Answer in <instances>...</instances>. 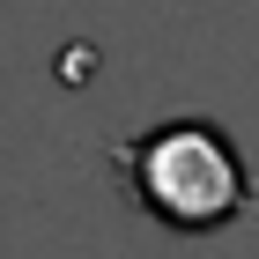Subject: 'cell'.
Wrapping results in <instances>:
<instances>
[{"mask_svg": "<svg viewBox=\"0 0 259 259\" xmlns=\"http://www.w3.org/2000/svg\"><path fill=\"white\" fill-rule=\"evenodd\" d=\"M111 170H119L126 200L148 222L178 230V237H215L237 215H252V163L215 119H156L141 134L111 141Z\"/></svg>", "mask_w": 259, "mask_h": 259, "instance_id": "1", "label": "cell"}]
</instances>
